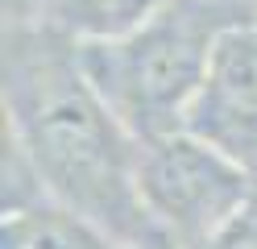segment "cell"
<instances>
[{
	"label": "cell",
	"instance_id": "obj_2",
	"mask_svg": "<svg viewBox=\"0 0 257 249\" xmlns=\"http://www.w3.org/2000/svg\"><path fill=\"white\" fill-rule=\"evenodd\" d=\"M228 25L236 17L220 0H170L124 38L79 46V62L112 116L150 141L183 129Z\"/></svg>",
	"mask_w": 257,
	"mask_h": 249
},
{
	"label": "cell",
	"instance_id": "obj_3",
	"mask_svg": "<svg viewBox=\"0 0 257 249\" xmlns=\"http://www.w3.org/2000/svg\"><path fill=\"white\" fill-rule=\"evenodd\" d=\"M137 187L166 249H203L257 204L253 175L187 129L141 141Z\"/></svg>",
	"mask_w": 257,
	"mask_h": 249
},
{
	"label": "cell",
	"instance_id": "obj_6",
	"mask_svg": "<svg viewBox=\"0 0 257 249\" xmlns=\"http://www.w3.org/2000/svg\"><path fill=\"white\" fill-rule=\"evenodd\" d=\"M166 5L170 0H46L38 25L67 38L71 46H95L133 33Z\"/></svg>",
	"mask_w": 257,
	"mask_h": 249
},
{
	"label": "cell",
	"instance_id": "obj_5",
	"mask_svg": "<svg viewBox=\"0 0 257 249\" xmlns=\"http://www.w3.org/2000/svg\"><path fill=\"white\" fill-rule=\"evenodd\" d=\"M0 249H128V245L62 204H38L5 212Z\"/></svg>",
	"mask_w": 257,
	"mask_h": 249
},
{
	"label": "cell",
	"instance_id": "obj_4",
	"mask_svg": "<svg viewBox=\"0 0 257 249\" xmlns=\"http://www.w3.org/2000/svg\"><path fill=\"white\" fill-rule=\"evenodd\" d=\"M183 129L228 154L257 183V21L220 33Z\"/></svg>",
	"mask_w": 257,
	"mask_h": 249
},
{
	"label": "cell",
	"instance_id": "obj_1",
	"mask_svg": "<svg viewBox=\"0 0 257 249\" xmlns=\"http://www.w3.org/2000/svg\"><path fill=\"white\" fill-rule=\"evenodd\" d=\"M0 108V137L29 158L50 204L95 220L128 249H166L137 187L141 141L91 88L79 46L46 25H5Z\"/></svg>",
	"mask_w": 257,
	"mask_h": 249
}]
</instances>
